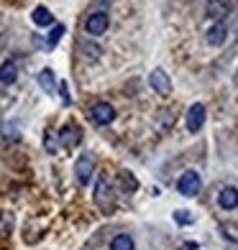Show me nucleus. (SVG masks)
Here are the masks:
<instances>
[{
	"instance_id": "nucleus-1",
	"label": "nucleus",
	"mask_w": 238,
	"mask_h": 250,
	"mask_svg": "<svg viewBox=\"0 0 238 250\" xmlns=\"http://www.w3.org/2000/svg\"><path fill=\"white\" fill-rule=\"evenodd\" d=\"M95 166H97V161H95L93 153H82V156L77 158L74 176H77V184H79V187L90 184V179H93V174H95Z\"/></svg>"
},
{
	"instance_id": "nucleus-2",
	"label": "nucleus",
	"mask_w": 238,
	"mask_h": 250,
	"mask_svg": "<svg viewBox=\"0 0 238 250\" xmlns=\"http://www.w3.org/2000/svg\"><path fill=\"white\" fill-rule=\"evenodd\" d=\"M177 189H179V194H182V197H197L200 189H202L200 174L197 171H185L182 179L177 181Z\"/></svg>"
},
{
	"instance_id": "nucleus-3",
	"label": "nucleus",
	"mask_w": 238,
	"mask_h": 250,
	"mask_svg": "<svg viewBox=\"0 0 238 250\" xmlns=\"http://www.w3.org/2000/svg\"><path fill=\"white\" fill-rule=\"evenodd\" d=\"M56 138H59L62 148H74V146H79V141H82V130H79L74 123H67L64 128L56 133Z\"/></svg>"
},
{
	"instance_id": "nucleus-4",
	"label": "nucleus",
	"mask_w": 238,
	"mask_h": 250,
	"mask_svg": "<svg viewBox=\"0 0 238 250\" xmlns=\"http://www.w3.org/2000/svg\"><path fill=\"white\" fill-rule=\"evenodd\" d=\"M90 115H93V120L97 125H110L116 120V107H113L110 102H97V105H93V110H90Z\"/></svg>"
},
{
	"instance_id": "nucleus-5",
	"label": "nucleus",
	"mask_w": 238,
	"mask_h": 250,
	"mask_svg": "<svg viewBox=\"0 0 238 250\" xmlns=\"http://www.w3.org/2000/svg\"><path fill=\"white\" fill-rule=\"evenodd\" d=\"M205 105L202 102H195V105L190 107V112H187V130L190 133H197L202 125H205Z\"/></svg>"
},
{
	"instance_id": "nucleus-6",
	"label": "nucleus",
	"mask_w": 238,
	"mask_h": 250,
	"mask_svg": "<svg viewBox=\"0 0 238 250\" xmlns=\"http://www.w3.org/2000/svg\"><path fill=\"white\" fill-rule=\"evenodd\" d=\"M149 84L154 87V92H159V95H169V92H172V79H169V74L164 69H154L149 74Z\"/></svg>"
},
{
	"instance_id": "nucleus-7",
	"label": "nucleus",
	"mask_w": 238,
	"mask_h": 250,
	"mask_svg": "<svg viewBox=\"0 0 238 250\" xmlns=\"http://www.w3.org/2000/svg\"><path fill=\"white\" fill-rule=\"evenodd\" d=\"M85 31L90 33V36H103V33L108 31V16L103 13V10L93 13L87 18V23H85Z\"/></svg>"
},
{
	"instance_id": "nucleus-8",
	"label": "nucleus",
	"mask_w": 238,
	"mask_h": 250,
	"mask_svg": "<svg viewBox=\"0 0 238 250\" xmlns=\"http://www.w3.org/2000/svg\"><path fill=\"white\" fill-rule=\"evenodd\" d=\"M95 202H97L103 209H110V207H113V191H110L108 179H100V181H97V187H95Z\"/></svg>"
},
{
	"instance_id": "nucleus-9",
	"label": "nucleus",
	"mask_w": 238,
	"mask_h": 250,
	"mask_svg": "<svg viewBox=\"0 0 238 250\" xmlns=\"http://www.w3.org/2000/svg\"><path fill=\"white\" fill-rule=\"evenodd\" d=\"M16 79H18V66H16V62H13V59H5L3 64H0V84L10 87Z\"/></svg>"
},
{
	"instance_id": "nucleus-10",
	"label": "nucleus",
	"mask_w": 238,
	"mask_h": 250,
	"mask_svg": "<svg viewBox=\"0 0 238 250\" xmlns=\"http://www.w3.org/2000/svg\"><path fill=\"white\" fill-rule=\"evenodd\" d=\"M218 202H220L223 209H236V207H238V189H236V187H225V189L220 191Z\"/></svg>"
},
{
	"instance_id": "nucleus-11",
	"label": "nucleus",
	"mask_w": 238,
	"mask_h": 250,
	"mask_svg": "<svg viewBox=\"0 0 238 250\" xmlns=\"http://www.w3.org/2000/svg\"><path fill=\"white\" fill-rule=\"evenodd\" d=\"M225 39H228V28H225V23H215L208 31V43L210 46H223Z\"/></svg>"
},
{
	"instance_id": "nucleus-12",
	"label": "nucleus",
	"mask_w": 238,
	"mask_h": 250,
	"mask_svg": "<svg viewBox=\"0 0 238 250\" xmlns=\"http://www.w3.org/2000/svg\"><path fill=\"white\" fill-rule=\"evenodd\" d=\"M31 18H33V23H36V26H51V23H54V16H51V10H49L47 5L33 8Z\"/></svg>"
},
{
	"instance_id": "nucleus-13",
	"label": "nucleus",
	"mask_w": 238,
	"mask_h": 250,
	"mask_svg": "<svg viewBox=\"0 0 238 250\" xmlns=\"http://www.w3.org/2000/svg\"><path fill=\"white\" fill-rule=\"evenodd\" d=\"M39 84L47 89V92H56V79H54V72L51 69H44L39 72Z\"/></svg>"
},
{
	"instance_id": "nucleus-14",
	"label": "nucleus",
	"mask_w": 238,
	"mask_h": 250,
	"mask_svg": "<svg viewBox=\"0 0 238 250\" xmlns=\"http://www.w3.org/2000/svg\"><path fill=\"white\" fill-rule=\"evenodd\" d=\"M231 13V3H208V16L210 18H223Z\"/></svg>"
},
{
	"instance_id": "nucleus-15",
	"label": "nucleus",
	"mask_w": 238,
	"mask_h": 250,
	"mask_svg": "<svg viewBox=\"0 0 238 250\" xmlns=\"http://www.w3.org/2000/svg\"><path fill=\"white\" fill-rule=\"evenodd\" d=\"M110 250H133V237L131 235H116L110 243Z\"/></svg>"
},
{
	"instance_id": "nucleus-16",
	"label": "nucleus",
	"mask_w": 238,
	"mask_h": 250,
	"mask_svg": "<svg viewBox=\"0 0 238 250\" xmlns=\"http://www.w3.org/2000/svg\"><path fill=\"white\" fill-rule=\"evenodd\" d=\"M64 31H67V28H64L62 23H56V26L51 28V33H49V49H54L56 43H59V41L64 39Z\"/></svg>"
},
{
	"instance_id": "nucleus-17",
	"label": "nucleus",
	"mask_w": 238,
	"mask_h": 250,
	"mask_svg": "<svg viewBox=\"0 0 238 250\" xmlns=\"http://www.w3.org/2000/svg\"><path fill=\"white\" fill-rule=\"evenodd\" d=\"M174 222L177 225H192L195 217H192V212H187V209H177L174 212Z\"/></svg>"
},
{
	"instance_id": "nucleus-18",
	"label": "nucleus",
	"mask_w": 238,
	"mask_h": 250,
	"mask_svg": "<svg viewBox=\"0 0 238 250\" xmlns=\"http://www.w3.org/2000/svg\"><path fill=\"white\" fill-rule=\"evenodd\" d=\"M82 49H85L87 59H97V56H100V49L95 46V43H82Z\"/></svg>"
},
{
	"instance_id": "nucleus-19",
	"label": "nucleus",
	"mask_w": 238,
	"mask_h": 250,
	"mask_svg": "<svg viewBox=\"0 0 238 250\" xmlns=\"http://www.w3.org/2000/svg\"><path fill=\"white\" fill-rule=\"evenodd\" d=\"M47 151H49V153L56 151V146H54V133H47Z\"/></svg>"
},
{
	"instance_id": "nucleus-20",
	"label": "nucleus",
	"mask_w": 238,
	"mask_h": 250,
	"mask_svg": "<svg viewBox=\"0 0 238 250\" xmlns=\"http://www.w3.org/2000/svg\"><path fill=\"white\" fill-rule=\"evenodd\" d=\"M59 87H62V100H64V105H70V95H67V82H62Z\"/></svg>"
}]
</instances>
